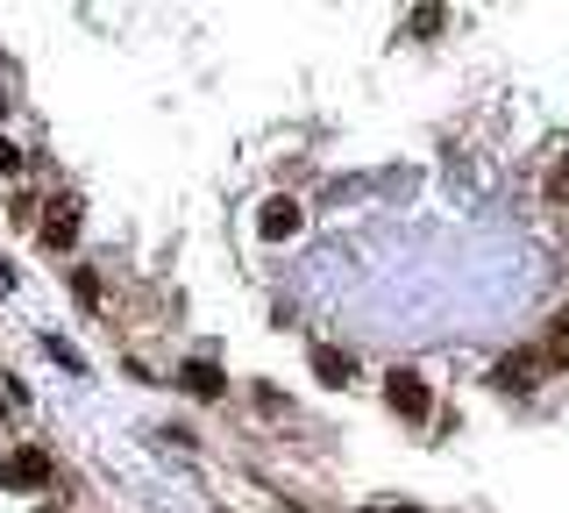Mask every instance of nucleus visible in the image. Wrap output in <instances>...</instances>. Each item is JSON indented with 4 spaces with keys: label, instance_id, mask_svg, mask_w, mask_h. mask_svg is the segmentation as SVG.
Returning a JSON list of instances; mask_svg holds the SVG:
<instances>
[{
    "label": "nucleus",
    "instance_id": "f03ea898",
    "mask_svg": "<svg viewBox=\"0 0 569 513\" xmlns=\"http://www.w3.org/2000/svg\"><path fill=\"white\" fill-rule=\"evenodd\" d=\"M385 399H391V414H399L406 428H420V421H427V406H435V399H427V378H420L413 364H399V371L385 378Z\"/></svg>",
    "mask_w": 569,
    "mask_h": 513
},
{
    "label": "nucleus",
    "instance_id": "423d86ee",
    "mask_svg": "<svg viewBox=\"0 0 569 513\" xmlns=\"http://www.w3.org/2000/svg\"><path fill=\"white\" fill-rule=\"evenodd\" d=\"M178 385H186V393L200 399V406H213V399H228V378H221V371H213L207 357H186V364H178Z\"/></svg>",
    "mask_w": 569,
    "mask_h": 513
},
{
    "label": "nucleus",
    "instance_id": "7ed1b4c3",
    "mask_svg": "<svg viewBox=\"0 0 569 513\" xmlns=\"http://www.w3.org/2000/svg\"><path fill=\"white\" fill-rule=\"evenodd\" d=\"M541 378H548V364H541V349H533V343L491 364V385H498V393H533Z\"/></svg>",
    "mask_w": 569,
    "mask_h": 513
},
{
    "label": "nucleus",
    "instance_id": "dca6fc26",
    "mask_svg": "<svg viewBox=\"0 0 569 513\" xmlns=\"http://www.w3.org/2000/svg\"><path fill=\"white\" fill-rule=\"evenodd\" d=\"M363 513H370V506H363Z\"/></svg>",
    "mask_w": 569,
    "mask_h": 513
},
{
    "label": "nucleus",
    "instance_id": "6e6552de",
    "mask_svg": "<svg viewBox=\"0 0 569 513\" xmlns=\"http://www.w3.org/2000/svg\"><path fill=\"white\" fill-rule=\"evenodd\" d=\"M533 349H541L548 371H569V314H556V322H548V335H541Z\"/></svg>",
    "mask_w": 569,
    "mask_h": 513
},
{
    "label": "nucleus",
    "instance_id": "ddd939ff",
    "mask_svg": "<svg viewBox=\"0 0 569 513\" xmlns=\"http://www.w3.org/2000/svg\"><path fill=\"white\" fill-rule=\"evenodd\" d=\"M0 421H8V406H0Z\"/></svg>",
    "mask_w": 569,
    "mask_h": 513
},
{
    "label": "nucleus",
    "instance_id": "9d476101",
    "mask_svg": "<svg viewBox=\"0 0 569 513\" xmlns=\"http://www.w3.org/2000/svg\"><path fill=\"white\" fill-rule=\"evenodd\" d=\"M14 171H22V150H14L8 136H0V179H14Z\"/></svg>",
    "mask_w": 569,
    "mask_h": 513
},
{
    "label": "nucleus",
    "instance_id": "0eeeda50",
    "mask_svg": "<svg viewBox=\"0 0 569 513\" xmlns=\"http://www.w3.org/2000/svg\"><path fill=\"white\" fill-rule=\"evenodd\" d=\"M313 378L320 385H349L356 378V357H349V349H335V343H313Z\"/></svg>",
    "mask_w": 569,
    "mask_h": 513
},
{
    "label": "nucleus",
    "instance_id": "20e7f679",
    "mask_svg": "<svg viewBox=\"0 0 569 513\" xmlns=\"http://www.w3.org/2000/svg\"><path fill=\"white\" fill-rule=\"evenodd\" d=\"M299 228H307V207H299L292 193H271V200L257 207V236H263V243H292Z\"/></svg>",
    "mask_w": 569,
    "mask_h": 513
},
{
    "label": "nucleus",
    "instance_id": "2eb2a0df",
    "mask_svg": "<svg viewBox=\"0 0 569 513\" xmlns=\"http://www.w3.org/2000/svg\"><path fill=\"white\" fill-rule=\"evenodd\" d=\"M0 65H8V58H0Z\"/></svg>",
    "mask_w": 569,
    "mask_h": 513
},
{
    "label": "nucleus",
    "instance_id": "f8f14e48",
    "mask_svg": "<svg viewBox=\"0 0 569 513\" xmlns=\"http://www.w3.org/2000/svg\"><path fill=\"white\" fill-rule=\"evenodd\" d=\"M0 115H8V93H0Z\"/></svg>",
    "mask_w": 569,
    "mask_h": 513
},
{
    "label": "nucleus",
    "instance_id": "4468645a",
    "mask_svg": "<svg viewBox=\"0 0 569 513\" xmlns=\"http://www.w3.org/2000/svg\"><path fill=\"white\" fill-rule=\"evenodd\" d=\"M213 513H228V506H213Z\"/></svg>",
    "mask_w": 569,
    "mask_h": 513
},
{
    "label": "nucleus",
    "instance_id": "f257e3e1",
    "mask_svg": "<svg viewBox=\"0 0 569 513\" xmlns=\"http://www.w3.org/2000/svg\"><path fill=\"white\" fill-rule=\"evenodd\" d=\"M58 485V464L43 450H8L0 456V492H50Z\"/></svg>",
    "mask_w": 569,
    "mask_h": 513
},
{
    "label": "nucleus",
    "instance_id": "9b49d317",
    "mask_svg": "<svg viewBox=\"0 0 569 513\" xmlns=\"http://www.w3.org/2000/svg\"><path fill=\"white\" fill-rule=\"evenodd\" d=\"M391 513H420V506H391Z\"/></svg>",
    "mask_w": 569,
    "mask_h": 513
},
{
    "label": "nucleus",
    "instance_id": "39448f33",
    "mask_svg": "<svg viewBox=\"0 0 569 513\" xmlns=\"http://www.w3.org/2000/svg\"><path fill=\"white\" fill-rule=\"evenodd\" d=\"M36 243H43L50 257L79 243V193H64V200H50V215H43V228H36Z\"/></svg>",
    "mask_w": 569,
    "mask_h": 513
},
{
    "label": "nucleus",
    "instance_id": "1a4fd4ad",
    "mask_svg": "<svg viewBox=\"0 0 569 513\" xmlns=\"http://www.w3.org/2000/svg\"><path fill=\"white\" fill-rule=\"evenodd\" d=\"M71 293H79L86 314H100V272H79V278H71Z\"/></svg>",
    "mask_w": 569,
    "mask_h": 513
}]
</instances>
